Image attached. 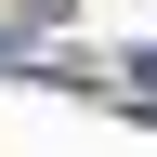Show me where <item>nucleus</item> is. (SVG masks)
Instances as JSON below:
<instances>
[{"label":"nucleus","instance_id":"f257e3e1","mask_svg":"<svg viewBox=\"0 0 157 157\" xmlns=\"http://www.w3.org/2000/svg\"><path fill=\"white\" fill-rule=\"evenodd\" d=\"M0 66H13V39H0Z\"/></svg>","mask_w":157,"mask_h":157}]
</instances>
